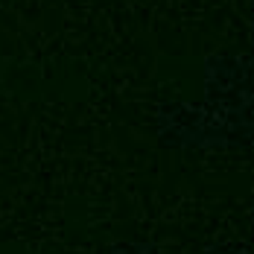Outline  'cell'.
<instances>
[{
    "mask_svg": "<svg viewBox=\"0 0 254 254\" xmlns=\"http://www.w3.org/2000/svg\"><path fill=\"white\" fill-rule=\"evenodd\" d=\"M202 254H254L249 243L234 240V237H222V240H210L202 249Z\"/></svg>",
    "mask_w": 254,
    "mask_h": 254,
    "instance_id": "obj_1",
    "label": "cell"
},
{
    "mask_svg": "<svg viewBox=\"0 0 254 254\" xmlns=\"http://www.w3.org/2000/svg\"><path fill=\"white\" fill-rule=\"evenodd\" d=\"M246 216H249V222H252V228H254V199L249 202V207H246Z\"/></svg>",
    "mask_w": 254,
    "mask_h": 254,
    "instance_id": "obj_3",
    "label": "cell"
},
{
    "mask_svg": "<svg viewBox=\"0 0 254 254\" xmlns=\"http://www.w3.org/2000/svg\"><path fill=\"white\" fill-rule=\"evenodd\" d=\"M108 254H161V249L152 240H117Z\"/></svg>",
    "mask_w": 254,
    "mask_h": 254,
    "instance_id": "obj_2",
    "label": "cell"
}]
</instances>
